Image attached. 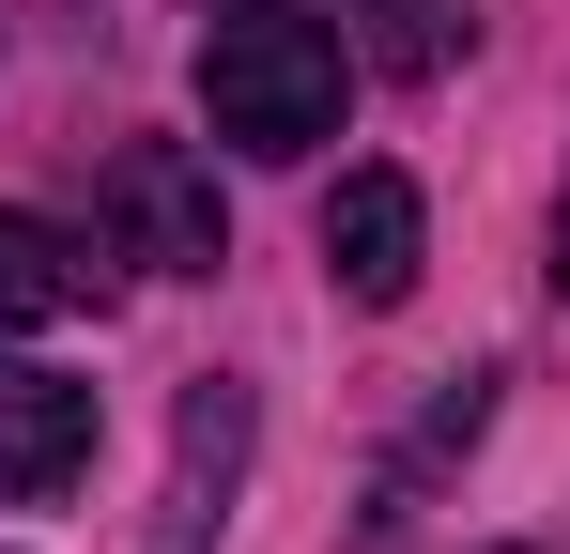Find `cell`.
Returning a JSON list of instances; mask_svg holds the SVG:
<instances>
[{"mask_svg": "<svg viewBox=\"0 0 570 554\" xmlns=\"http://www.w3.org/2000/svg\"><path fill=\"white\" fill-rule=\"evenodd\" d=\"M108 231H124V263H155V277H216L232 263L216 170H200L186 139H124V155H108Z\"/></svg>", "mask_w": 570, "mask_h": 554, "instance_id": "obj_2", "label": "cell"}, {"mask_svg": "<svg viewBox=\"0 0 570 554\" xmlns=\"http://www.w3.org/2000/svg\"><path fill=\"white\" fill-rule=\"evenodd\" d=\"M556 293H570V200H556Z\"/></svg>", "mask_w": 570, "mask_h": 554, "instance_id": "obj_8", "label": "cell"}, {"mask_svg": "<svg viewBox=\"0 0 570 554\" xmlns=\"http://www.w3.org/2000/svg\"><path fill=\"white\" fill-rule=\"evenodd\" d=\"M493 554H524V540H493Z\"/></svg>", "mask_w": 570, "mask_h": 554, "instance_id": "obj_9", "label": "cell"}, {"mask_svg": "<svg viewBox=\"0 0 570 554\" xmlns=\"http://www.w3.org/2000/svg\"><path fill=\"white\" fill-rule=\"evenodd\" d=\"M108 447V400H94V369H47V355H16L0 369V493L16 508H47V493H78Z\"/></svg>", "mask_w": 570, "mask_h": 554, "instance_id": "obj_3", "label": "cell"}, {"mask_svg": "<svg viewBox=\"0 0 570 554\" xmlns=\"http://www.w3.org/2000/svg\"><path fill=\"white\" fill-rule=\"evenodd\" d=\"M463 0H385V62H416V78H432V62H463Z\"/></svg>", "mask_w": 570, "mask_h": 554, "instance_id": "obj_7", "label": "cell"}, {"mask_svg": "<svg viewBox=\"0 0 570 554\" xmlns=\"http://www.w3.org/2000/svg\"><path fill=\"white\" fill-rule=\"evenodd\" d=\"M340 108H355V47L308 16V0H232L216 31H200V123L232 139V155H324L340 139Z\"/></svg>", "mask_w": 570, "mask_h": 554, "instance_id": "obj_1", "label": "cell"}, {"mask_svg": "<svg viewBox=\"0 0 570 554\" xmlns=\"http://www.w3.org/2000/svg\"><path fill=\"white\" fill-rule=\"evenodd\" d=\"M416 247H432V200L401 170H340V200H324V277H340L355 308H401V293H416Z\"/></svg>", "mask_w": 570, "mask_h": 554, "instance_id": "obj_4", "label": "cell"}, {"mask_svg": "<svg viewBox=\"0 0 570 554\" xmlns=\"http://www.w3.org/2000/svg\"><path fill=\"white\" fill-rule=\"evenodd\" d=\"M232 477H247V385L216 369L186 400V462H170V524H155V554H200L216 524H232Z\"/></svg>", "mask_w": 570, "mask_h": 554, "instance_id": "obj_5", "label": "cell"}, {"mask_svg": "<svg viewBox=\"0 0 570 554\" xmlns=\"http://www.w3.org/2000/svg\"><path fill=\"white\" fill-rule=\"evenodd\" d=\"M62 308H78V247H62L47 216H16V200H0V339L62 324Z\"/></svg>", "mask_w": 570, "mask_h": 554, "instance_id": "obj_6", "label": "cell"}]
</instances>
